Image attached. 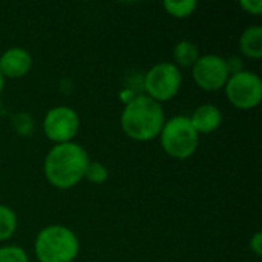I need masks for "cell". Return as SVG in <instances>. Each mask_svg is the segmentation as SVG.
<instances>
[{"label": "cell", "mask_w": 262, "mask_h": 262, "mask_svg": "<svg viewBox=\"0 0 262 262\" xmlns=\"http://www.w3.org/2000/svg\"><path fill=\"white\" fill-rule=\"evenodd\" d=\"M89 161V154L80 144L74 141L55 144L45 158L43 172L51 186L66 190L84 178Z\"/></svg>", "instance_id": "6da1fadb"}, {"label": "cell", "mask_w": 262, "mask_h": 262, "mask_svg": "<svg viewBox=\"0 0 262 262\" xmlns=\"http://www.w3.org/2000/svg\"><path fill=\"white\" fill-rule=\"evenodd\" d=\"M164 123L163 106L147 95H138L129 100L120 118L123 132L135 141H152L158 138Z\"/></svg>", "instance_id": "7a4b0ae2"}, {"label": "cell", "mask_w": 262, "mask_h": 262, "mask_svg": "<svg viewBox=\"0 0 262 262\" xmlns=\"http://www.w3.org/2000/svg\"><path fill=\"white\" fill-rule=\"evenodd\" d=\"M78 252L77 235L64 226L41 229L34 243V253L38 262H74Z\"/></svg>", "instance_id": "3957f363"}, {"label": "cell", "mask_w": 262, "mask_h": 262, "mask_svg": "<svg viewBox=\"0 0 262 262\" xmlns=\"http://www.w3.org/2000/svg\"><path fill=\"white\" fill-rule=\"evenodd\" d=\"M158 138L163 150L175 160L190 158L200 146V135L193 129L189 117L184 115L167 120Z\"/></svg>", "instance_id": "277c9868"}, {"label": "cell", "mask_w": 262, "mask_h": 262, "mask_svg": "<svg viewBox=\"0 0 262 262\" xmlns=\"http://www.w3.org/2000/svg\"><path fill=\"white\" fill-rule=\"evenodd\" d=\"M183 84V74L173 63L163 61L152 66L144 77L147 97L157 103H164L177 97Z\"/></svg>", "instance_id": "5b68a950"}, {"label": "cell", "mask_w": 262, "mask_h": 262, "mask_svg": "<svg viewBox=\"0 0 262 262\" xmlns=\"http://www.w3.org/2000/svg\"><path fill=\"white\" fill-rule=\"evenodd\" d=\"M224 89L230 104L241 111L255 109L262 100V80L252 71L232 74Z\"/></svg>", "instance_id": "8992f818"}, {"label": "cell", "mask_w": 262, "mask_h": 262, "mask_svg": "<svg viewBox=\"0 0 262 262\" xmlns=\"http://www.w3.org/2000/svg\"><path fill=\"white\" fill-rule=\"evenodd\" d=\"M80 129L78 114L69 106H55L48 111L43 120V130L48 140L55 144L71 143Z\"/></svg>", "instance_id": "52a82bcc"}, {"label": "cell", "mask_w": 262, "mask_h": 262, "mask_svg": "<svg viewBox=\"0 0 262 262\" xmlns=\"http://www.w3.org/2000/svg\"><path fill=\"white\" fill-rule=\"evenodd\" d=\"M192 77L198 88L207 92H215L226 86L230 72L226 58L216 54H206L192 66Z\"/></svg>", "instance_id": "ba28073f"}, {"label": "cell", "mask_w": 262, "mask_h": 262, "mask_svg": "<svg viewBox=\"0 0 262 262\" xmlns=\"http://www.w3.org/2000/svg\"><path fill=\"white\" fill-rule=\"evenodd\" d=\"M32 68V57L23 48H9L0 55V72L8 78H21Z\"/></svg>", "instance_id": "9c48e42d"}, {"label": "cell", "mask_w": 262, "mask_h": 262, "mask_svg": "<svg viewBox=\"0 0 262 262\" xmlns=\"http://www.w3.org/2000/svg\"><path fill=\"white\" fill-rule=\"evenodd\" d=\"M189 120H190L193 129L198 132V135L212 134L221 126L223 112L215 104H201L193 111V114H192V117H189Z\"/></svg>", "instance_id": "30bf717a"}, {"label": "cell", "mask_w": 262, "mask_h": 262, "mask_svg": "<svg viewBox=\"0 0 262 262\" xmlns=\"http://www.w3.org/2000/svg\"><path fill=\"white\" fill-rule=\"evenodd\" d=\"M239 49L241 52L252 60L262 58V28L261 26H250L247 28L239 38Z\"/></svg>", "instance_id": "8fae6325"}, {"label": "cell", "mask_w": 262, "mask_h": 262, "mask_svg": "<svg viewBox=\"0 0 262 262\" xmlns=\"http://www.w3.org/2000/svg\"><path fill=\"white\" fill-rule=\"evenodd\" d=\"M200 57H201L200 49L193 41L183 40L173 48V60H175L173 64H177V66L192 68L198 61Z\"/></svg>", "instance_id": "7c38bea8"}, {"label": "cell", "mask_w": 262, "mask_h": 262, "mask_svg": "<svg viewBox=\"0 0 262 262\" xmlns=\"http://www.w3.org/2000/svg\"><path fill=\"white\" fill-rule=\"evenodd\" d=\"M163 8L166 9V12L175 18H186L189 15H192L195 12V9L198 8V2L195 0H164L163 2Z\"/></svg>", "instance_id": "4fadbf2b"}, {"label": "cell", "mask_w": 262, "mask_h": 262, "mask_svg": "<svg viewBox=\"0 0 262 262\" xmlns=\"http://www.w3.org/2000/svg\"><path fill=\"white\" fill-rule=\"evenodd\" d=\"M17 230V215L15 212L5 206L0 204V243L9 239Z\"/></svg>", "instance_id": "5bb4252c"}, {"label": "cell", "mask_w": 262, "mask_h": 262, "mask_svg": "<svg viewBox=\"0 0 262 262\" xmlns=\"http://www.w3.org/2000/svg\"><path fill=\"white\" fill-rule=\"evenodd\" d=\"M84 178L88 181H91L92 184H103L107 181L109 178V172L107 167L98 161H89L86 172H84Z\"/></svg>", "instance_id": "9a60e30c"}, {"label": "cell", "mask_w": 262, "mask_h": 262, "mask_svg": "<svg viewBox=\"0 0 262 262\" xmlns=\"http://www.w3.org/2000/svg\"><path fill=\"white\" fill-rule=\"evenodd\" d=\"M0 262H29L26 252L17 246L0 247Z\"/></svg>", "instance_id": "2e32d148"}, {"label": "cell", "mask_w": 262, "mask_h": 262, "mask_svg": "<svg viewBox=\"0 0 262 262\" xmlns=\"http://www.w3.org/2000/svg\"><path fill=\"white\" fill-rule=\"evenodd\" d=\"M239 6L252 15H261L262 14V0H241Z\"/></svg>", "instance_id": "e0dca14e"}, {"label": "cell", "mask_w": 262, "mask_h": 262, "mask_svg": "<svg viewBox=\"0 0 262 262\" xmlns=\"http://www.w3.org/2000/svg\"><path fill=\"white\" fill-rule=\"evenodd\" d=\"M250 249H252V252H253L256 256H259L262 253V236L259 232H256V233L250 238Z\"/></svg>", "instance_id": "ac0fdd59"}, {"label": "cell", "mask_w": 262, "mask_h": 262, "mask_svg": "<svg viewBox=\"0 0 262 262\" xmlns=\"http://www.w3.org/2000/svg\"><path fill=\"white\" fill-rule=\"evenodd\" d=\"M226 61H227V68H229L230 75L244 71V69H243V60H241L239 57H232L230 60H226Z\"/></svg>", "instance_id": "d6986e66"}, {"label": "cell", "mask_w": 262, "mask_h": 262, "mask_svg": "<svg viewBox=\"0 0 262 262\" xmlns=\"http://www.w3.org/2000/svg\"><path fill=\"white\" fill-rule=\"evenodd\" d=\"M3 88H5V77H3L2 72H0V95H2V92H3Z\"/></svg>", "instance_id": "ffe728a7"}]
</instances>
